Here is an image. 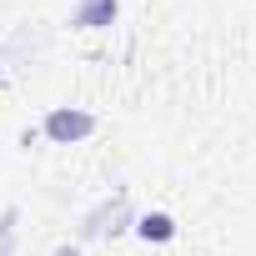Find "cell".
<instances>
[{"instance_id":"7a4b0ae2","label":"cell","mask_w":256,"mask_h":256,"mask_svg":"<svg viewBox=\"0 0 256 256\" xmlns=\"http://www.w3.org/2000/svg\"><path fill=\"white\" fill-rule=\"evenodd\" d=\"M136 216H131V206H126V191H116V201H100L86 221H80V236H116V231H126Z\"/></svg>"},{"instance_id":"6da1fadb","label":"cell","mask_w":256,"mask_h":256,"mask_svg":"<svg viewBox=\"0 0 256 256\" xmlns=\"http://www.w3.org/2000/svg\"><path fill=\"white\" fill-rule=\"evenodd\" d=\"M36 131H40L50 146H80V141H90V136L100 131V120H96L86 106H50V110L40 116Z\"/></svg>"},{"instance_id":"8992f818","label":"cell","mask_w":256,"mask_h":256,"mask_svg":"<svg viewBox=\"0 0 256 256\" xmlns=\"http://www.w3.org/2000/svg\"><path fill=\"white\" fill-rule=\"evenodd\" d=\"M50 256H80V246H76V241H60V246H56Z\"/></svg>"},{"instance_id":"5b68a950","label":"cell","mask_w":256,"mask_h":256,"mask_svg":"<svg viewBox=\"0 0 256 256\" xmlns=\"http://www.w3.org/2000/svg\"><path fill=\"white\" fill-rule=\"evenodd\" d=\"M16 241H20V211L0 206V256H16Z\"/></svg>"},{"instance_id":"277c9868","label":"cell","mask_w":256,"mask_h":256,"mask_svg":"<svg viewBox=\"0 0 256 256\" xmlns=\"http://www.w3.org/2000/svg\"><path fill=\"white\" fill-rule=\"evenodd\" d=\"M131 231H136L146 246H171L181 226H176V216H171V211H141V216L131 221Z\"/></svg>"},{"instance_id":"3957f363","label":"cell","mask_w":256,"mask_h":256,"mask_svg":"<svg viewBox=\"0 0 256 256\" xmlns=\"http://www.w3.org/2000/svg\"><path fill=\"white\" fill-rule=\"evenodd\" d=\"M120 20V0H76L70 26L76 30H110Z\"/></svg>"}]
</instances>
